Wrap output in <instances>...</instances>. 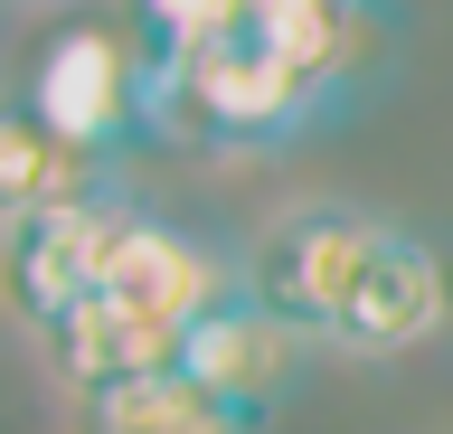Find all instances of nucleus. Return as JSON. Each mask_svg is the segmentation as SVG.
I'll use <instances>...</instances> for the list:
<instances>
[{"label": "nucleus", "mask_w": 453, "mask_h": 434, "mask_svg": "<svg viewBox=\"0 0 453 434\" xmlns=\"http://www.w3.org/2000/svg\"><path fill=\"white\" fill-rule=\"evenodd\" d=\"M303 349H311L303 331H283L255 293H236V302H218L180 340V377H189L198 397H218L236 415V434H265L274 406L293 397V377H303Z\"/></svg>", "instance_id": "obj_5"}, {"label": "nucleus", "mask_w": 453, "mask_h": 434, "mask_svg": "<svg viewBox=\"0 0 453 434\" xmlns=\"http://www.w3.org/2000/svg\"><path fill=\"white\" fill-rule=\"evenodd\" d=\"M95 293H123L142 312H161L170 331H198V321L246 293V246H218V236L161 217L151 199H123L104 227V284Z\"/></svg>", "instance_id": "obj_4"}, {"label": "nucleus", "mask_w": 453, "mask_h": 434, "mask_svg": "<svg viewBox=\"0 0 453 434\" xmlns=\"http://www.w3.org/2000/svg\"><path fill=\"white\" fill-rule=\"evenodd\" d=\"M388 217L378 208H349V199H293L283 217H265V236L246 246V293L283 331L303 340H340L349 321V293H359L368 255H378Z\"/></svg>", "instance_id": "obj_1"}, {"label": "nucleus", "mask_w": 453, "mask_h": 434, "mask_svg": "<svg viewBox=\"0 0 453 434\" xmlns=\"http://www.w3.org/2000/svg\"><path fill=\"white\" fill-rule=\"evenodd\" d=\"M226 38H255L303 86H321L340 114H359L368 86L388 76L396 38H406V10L396 0H236V29Z\"/></svg>", "instance_id": "obj_3"}, {"label": "nucleus", "mask_w": 453, "mask_h": 434, "mask_svg": "<svg viewBox=\"0 0 453 434\" xmlns=\"http://www.w3.org/2000/svg\"><path fill=\"white\" fill-rule=\"evenodd\" d=\"M444 331H453V255L425 227L388 217V236H378V255H368L331 349H349V359H396V349H425V340H444Z\"/></svg>", "instance_id": "obj_6"}, {"label": "nucleus", "mask_w": 453, "mask_h": 434, "mask_svg": "<svg viewBox=\"0 0 453 434\" xmlns=\"http://www.w3.org/2000/svg\"><path fill=\"white\" fill-rule=\"evenodd\" d=\"M0 189H10V217H38V208H104V199H133V189H123V161L57 142L48 123H28L19 104L0 114Z\"/></svg>", "instance_id": "obj_9"}, {"label": "nucleus", "mask_w": 453, "mask_h": 434, "mask_svg": "<svg viewBox=\"0 0 453 434\" xmlns=\"http://www.w3.org/2000/svg\"><path fill=\"white\" fill-rule=\"evenodd\" d=\"M180 340H189V331H170L161 312H142L123 293H85L66 321L38 331V369H48L66 397H95V387H123V377L180 369Z\"/></svg>", "instance_id": "obj_7"}, {"label": "nucleus", "mask_w": 453, "mask_h": 434, "mask_svg": "<svg viewBox=\"0 0 453 434\" xmlns=\"http://www.w3.org/2000/svg\"><path fill=\"white\" fill-rule=\"evenodd\" d=\"M123 19H133L142 57H189V48H208V38L236 29V0H123Z\"/></svg>", "instance_id": "obj_11"}, {"label": "nucleus", "mask_w": 453, "mask_h": 434, "mask_svg": "<svg viewBox=\"0 0 453 434\" xmlns=\"http://www.w3.org/2000/svg\"><path fill=\"white\" fill-rule=\"evenodd\" d=\"M19 114L48 123L57 142H76V151L123 161L142 142V38H133V19H66V29H48L28 76H19Z\"/></svg>", "instance_id": "obj_2"}, {"label": "nucleus", "mask_w": 453, "mask_h": 434, "mask_svg": "<svg viewBox=\"0 0 453 434\" xmlns=\"http://www.w3.org/2000/svg\"><path fill=\"white\" fill-rule=\"evenodd\" d=\"M66 434H236L218 397H198L180 369L161 377H123V387H95V397H66Z\"/></svg>", "instance_id": "obj_10"}, {"label": "nucleus", "mask_w": 453, "mask_h": 434, "mask_svg": "<svg viewBox=\"0 0 453 434\" xmlns=\"http://www.w3.org/2000/svg\"><path fill=\"white\" fill-rule=\"evenodd\" d=\"M113 208H38V217H10L0 227V264H10V312L28 321V331H48V321H66L85 302V293L104 284V227Z\"/></svg>", "instance_id": "obj_8"}]
</instances>
